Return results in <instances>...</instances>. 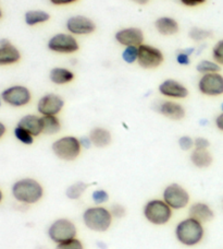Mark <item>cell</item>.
<instances>
[{"label": "cell", "instance_id": "cell-9", "mask_svg": "<svg viewBox=\"0 0 223 249\" xmlns=\"http://www.w3.org/2000/svg\"><path fill=\"white\" fill-rule=\"evenodd\" d=\"M0 95H1L4 104L15 108L25 107L33 99L32 92L23 84H13V86L3 89Z\"/></svg>", "mask_w": 223, "mask_h": 249}, {"label": "cell", "instance_id": "cell-18", "mask_svg": "<svg viewBox=\"0 0 223 249\" xmlns=\"http://www.w3.org/2000/svg\"><path fill=\"white\" fill-rule=\"evenodd\" d=\"M215 211L207 202L196 201L189 206V216L204 225L215 219Z\"/></svg>", "mask_w": 223, "mask_h": 249}, {"label": "cell", "instance_id": "cell-39", "mask_svg": "<svg viewBox=\"0 0 223 249\" xmlns=\"http://www.w3.org/2000/svg\"><path fill=\"white\" fill-rule=\"evenodd\" d=\"M48 1L55 7H66L79 2L80 0H48Z\"/></svg>", "mask_w": 223, "mask_h": 249}, {"label": "cell", "instance_id": "cell-5", "mask_svg": "<svg viewBox=\"0 0 223 249\" xmlns=\"http://www.w3.org/2000/svg\"><path fill=\"white\" fill-rule=\"evenodd\" d=\"M143 216L154 226L167 225L173 217V210L162 198H153L143 207Z\"/></svg>", "mask_w": 223, "mask_h": 249}, {"label": "cell", "instance_id": "cell-42", "mask_svg": "<svg viewBox=\"0 0 223 249\" xmlns=\"http://www.w3.org/2000/svg\"><path fill=\"white\" fill-rule=\"evenodd\" d=\"M6 133H7V126L2 122H0V140L6 136Z\"/></svg>", "mask_w": 223, "mask_h": 249}, {"label": "cell", "instance_id": "cell-13", "mask_svg": "<svg viewBox=\"0 0 223 249\" xmlns=\"http://www.w3.org/2000/svg\"><path fill=\"white\" fill-rule=\"evenodd\" d=\"M197 90L207 97H219L223 95V74L221 72L200 75L197 81Z\"/></svg>", "mask_w": 223, "mask_h": 249}, {"label": "cell", "instance_id": "cell-16", "mask_svg": "<svg viewBox=\"0 0 223 249\" xmlns=\"http://www.w3.org/2000/svg\"><path fill=\"white\" fill-rule=\"evenodd\" d=\"M114 41L123 47L141 46L145 43V33L137 26H126L114 33Z\"/></svg>", "mask_w": 223, "mask_h": 249}, {"label": "cell", "instance_id": "cell-31", "mask_svg": "<svg viewBox=\"0 0 223 249\" xmlns=\"http://www.w3.org/2000/svg\"><path fill=\"white\" fill-rule=\"evenodd\" d=\"M91 199L95 206H104V204L109 202L110 195L104 188H97L92 191Z\"/></svg>", "mask_w": 223, "mask_h": 249}, {"label": "cell", "instance_id": "cell-32", "mask_svg": "<svg viewBox=\"0 0 223 249\" xmlns=\"http://www.w3.org/2000/svg\"><path fill=\"white\" fill-rule=\"evenodd\" d=\"M194 48H186V50L180 51L176 53L175 60L176 64L181 67H189L191 65V55L193 54Z\"/></svg>", "mask_w": 223, "mask_h": 249}, {"label": "cell", "instance_id": "cell-48", "mask_svg": "<svg viewBox=\"0 0 223 249\" xmlns=\"http://www.w3.org/2000/svg\"><path fill=\"white\" fill-rule=\"evenodd\" d=\"M220 108H221V112H223V103L221 104V106H220Z\"/></svg>", "mask_w": 223, "mask_h": 249}, {"label": "cell", "instance_id": "cell-12", "mask_svg": "<svg viewBox=\"0 0 223 249\" xmlns=\"http://www.w3.org/2000/svg\"><path fill=\"white\" fill-rule=\"evenodd\" d=\"M64 106L65 101L60 94L48 92L38 99L36 110L41 116H59Z\"/></svg>", "mask_w": 223, "mask_h": 249}, {"label": "cell", "instance_id": "cell-29", "mask_svg": "<svg viewBox=\"0 0 223 249\" xmlns=\"http://www.w3.org/2000/svg\"><path fill=\"white\" fill-rule=\"evenodd\" d=\"M212 36L210 30L199 28V26H193L189 31V37L191 41L195 43H203Z\"/></svg>", "mask_w": 223, "mask_h": 249}, {"label": "cell", "instance_id": "cell-17", "mask_svg": "<svg viewBox=\"0 0 223 249\" xmlns=\"http://www.w3.org/2000/svg\"><path fill=\"white\" fill-rule=\"evenodd\" d=\"M22 54L19 48L8 38L0 39V67H8L19 64Z\"/></svg>", "mask_w": 223, "mask_h": 249}, {"label": "cell", "instance_id": "cell-4", "mask_svg": "<svg viewBox=\"0 0 223 249\" xmlns=\"http://www.w3.org/2000/svg\"><path fill=\"white\" fill-rule=\"evenodd\" d=\"M51 152L60 161L74 162L81 157L83 148L80 142V138L65 135L57 139L51 143Z\"/></svg>", "mask_w": 223, "mask_h": 249}, {"label": "cell", "instance_id": "cell-43", "mask_svg": "<svg viewBox=\"0 0 223 249\" xmlns=\"http://www.w3.org/2000/svg\"><path fill=\"white\" fill-rule=\"evenodd\" d=\"M130 1L138 4V6H145V4L149 3L151 0H130Z\"/></svg>", "mask_w": 223, "mask_h": 249}, {"label": "cell", "instance_id": "cell-14", "mask_svg": "<svg viewBox=\"0 0 223 249\" xmlns=\"http://www.w3.org/2000/svg\"><path fill=\"white\" fill-rule=\"evenodd\" d=\"M158 92L164 99L175 101L185 100L190 95L189 88L183 82L173 78L162 80L158 86Z\"/></svg>", "mask_w": 223, "mask_h": 249}, {"label": "cell", "instance_id": "cell-34", "mask_svg": "<svg viewBox=\"0 0 223 249\" xmlns=\"http://www.w3.org/2000/svg\"><path fill=\"white\" fill-rule=\"evenodd\" d=\"M55 249H84V244L81 239L75 237L72 239H69V241L57 244Z\"/></svg>", "mask_w": 223, "mask_h": 249}, {"label": "cell", "instance_id": "cell-3", "mask_svg": "<svg viewBox=\"0 0 223 249\" xmlns=\"http://www.w3.org/2000/svg\"><path fill=\"white\" fill-rule=\"evenodd\" d=\"M113 216L109 208L94 206L86 208L82 213V222L85 228L95 233H106L113 223Z\"/></svg>", "mask_w": 223, "mask_h": 249}, {"label": "cell", "instance_id": "cell-36", "mask_svg": "<svg viewBox=\"0 0 223 249\" xmlns=\"http://www.w3.org/2000/svg\"><path fill=\"white\" fill-rule=\"evenodd\" d=\"M109 210L111 212V214H112L113 219H117V220H121L123 217H126L127 213L126 206H123V204L119 202H114L111 204Z\"/></svg>", "mask_w": 223, "mask_h": 249}, {"label": "cell", "instance_id": "cell-30", "mask_svg": "<svg viewBox=\"0 0 223 249\" xmlns=\"http://www.w3.org/2000/svg\"><path fill=\"white\" fill-rule=\"evenodd\" d=\"M121 58L127 65L137 64L138 47L137 46L123 47V50L121 52Z\"/></svg>", "mask_w": 223, "mask_h": 249}, {"label": "cell", "instance_id": "cell-25", "mask_svg": "<svg viewBox=\"0 0 223 249\" xmlns=\"http://www.w3.org/2000/svg\"><path fill=\"white\" fill-rule=\"evenodd\" d=\"M88 189V185L83 180H78L69 185L64 191L65 197L71 201H78L81 199Z\"/></svg>", "mask_w": 223, "mask_h": 249}, {"label": "cell", "instance_id": "cell-35", "mask_svg": "<svg viewBox=\"0 0 223 249\" xmlns=\"http://www.w3.org/2000/svg\"><path fill=\"white\" fill-rule=\"evenodd\" d=\"M177 145L182 151H185V152H191V151L194 149V138L189 136V135L181 136L177 139Z\"/></svg>", "mask_w": 223, "mask_h": 249}, {"label": "cell", "instance_id": "cell-44", "mask_svg": "<svg viewBox=\"0 0 223 249\" xmlns=\"http://www.w3.org/2000/svg\"><path fill=\"white\" fill-rule=\"evenodd\" d=\"M3 193H2V190H1V188H0V203H1L2 201H3Z\"/></svg>", "mask_w": 223, "mask_h": 249}, {"label": "cell", "instance_id": "cell-37", "mask_svg": "<svg viewBox=\"0 0 223 249\" xmlns=\"http://www.w3.org/2000/svg\"><path fill=\"white\" fill-rule=\"evenodd\" d=\"M210 148V141L205 137L194 138V149L198 150H209Z\"/></svg>", "mask_w": 223, "mask_h": 249}, {"label": "cell", "instance_id": "cell-10", "mask_svg": "<svg viewBox=\"0 0 223 249\" xmlns=\"http://www.w3.org/2000/svg\"><path fill=\"white\" fill-rule=\"evenodd\" d=\"M166 60L163 52L159 47L144 43L138 46L137 65L145 70L158 69Z\"/></svg>", "mask_w": 223, "mask_h": 249}, {"label": "cell", "instance_id": "cell-21", "mask_svg": "<svg viewBox=\"0 0 223 249\" xmlns=\"http://www.w3.org/2000/svg\"><path fill=\"white\" fill-rule=\"evenodd\" d=\"M49 81L55 86L64 87L72 83L75 80V73L72 70L66 68V67L57 66L50 69L48 74Z\"/></svg>", "mask_w": 223, "mask_h": 249}, {"label": "cell", "instance_id": "cell-19", "mask_svg": "<svg viewBox=\"0 0 223 249\" xmlns=\"http://www.w3.org/2000/svg\"><path fill=\"white\" fill-rule=\"evenodd\" d=\"M155 30L161 36H175L180 32V23L175 18L169 16L159 17L155 20Z\"/></svg>", "mask_w": 223, "mask_h": 249}, {"label": "cell", "instance_id": "cell-8", "mask_svg": "<svg viewBox=\"0 0 223 249\" xmlns=\"http://www.w3.org/2000/svg\"><path fill=\"white\" fill-rule=\"evenodd\" d=\"M161 197L173 211L184 210L191 203L190 191L178 183H171L164 187Z\"/></svg>", "mask_w": 223, "mask_h": 249}, {"label": "cell", "instance_id": "cell-6", "mask_svg": "<svg viewBox=\"0 0 223 249\" xmlns=\"http://www.w3.org/2000/svg\"><path fill=\"white\" fill-rule=\"evenodd\" d=\"M47 236L57 245L78 237V226L69 217H58L48 225Z\"/></svg>", "mask_w": 223, "mask_h": 249}, {"label": "cell", "instance_id": "cell-33", "mask_svg": "<svg viewBox=\"0 0 223 249\" xmlns=\"http://www.w3.org/2000/svg\"><path fill=\"white\" fill-rule=\"evenodd\" d=\"M211 57L219 66H223V39H219L211 48Z\"/></svg>", "mask_w": 223, "mask_h": 249}, {"label": "cell", "instance_id": "cell-20", "mask_svg": "<svg viewBox=\"0 0 223 249\" xmlns=\"http://www.w3.org/2000/svg\"><path fill=\"white\" fill-rule=\"evenodd\" d=\"M89 139L92 140L94 148L105 149L112 143V133L108 128L96 126L91 129L88 133Z\"/></svg>", "mask_w": 223, "mask_h": 249}, {"label": "cell", "instance_id": "cell-11", "mask_svg": "<svg viewBox=\"0 0 223 249\" xmlns=\"http://www.w3.org/2000/svg\"><path fill=\"white\" fill-rule=\"evenodd\" d=\"M66 32L74 36H88L96 32L97 24L92 18L84 15H74L65 20Z\"/></svg>", "mask_w": 223, "mask_h": 249}, {"label": "cell", "instance_id": "cell-7", "mask_svg": "<svg viewBox=\"0 0 223 249\" xmlns=\"http://www.w3.org/2000/svg\"><path fill=\"white\" fill-rule=\"evenodd\" d=\"M47 48L57 55H74L81 46L77 36L68 32H59L48 38Z\"/></svg>", "mask_w": 223, "mask_h": 249}, {"label": "cell", "instance_id": "cell-45", "mask_svg": "<svg viewBox=\"0 0 223 249\" xmlns=\"http://www.w3.org/2000/svg\"><path fill=\"white\" fill-rule=\"evenodd\" d=\"M2 17H3V12H2V9L0 8V20L2 19Z\"/></svg>", "mask_w": 223, "mask_h": 249}, {"label": "cell", "instance_id": "cell-46", "mask_svg": "<svg viewBox=\"0 0 223 249\" xmlns=\"http://www.w3.org/2000/svg\"><path fill=\"white\" fill-rule=\"evenodd\" d=\"M2 103H3V102H2V99H1V95H0V107L2 106Z\"/></svg>", "mask_w": 223, "mask_h": 249}, {"label": "cell", "instance_id": "cell-47", "mask_svg": "<svg viewBox=\"0 0 223 249\" xmlns=\"http://www.w3.org/2000/svg\"><path fill=\"white\" fill-rule=\"evenodd\" d=\"M221 208H222V211H223V198L221 200Z\"/></svg>", "mask_w": 223, "mask_h": 249}, {"label": "cell", "instance_id": "cell-22", "mask_svg": "<svg viewBox=\"0 0 223 249\" xmlns=\"http://www.w3.org/2000/svg\"><path fill=\"white\" fill-rule=\"evenodd\" d=\"M16 124L26 129L35 138L43 135V119L39 114H26L19 119Z\"/></svg>", "mask_w": 223, "mask_h": 249}, {"label": "cell", "instance_id": "cell-27", "mask_svg": "<svg viewBox=\"0 0 223 249\" xmlns=\"http://www.w3.org/2000/svg\"><path fill=\"white\" fill-rule=\"evenodd\" d=\"M196 71H197L200 75L221 72V66L218 65L217 62L212 59H202L197 62V65H196Z\"/></svg>", "mask_w": 223, "mask_h": 249}, {"label": "cell", "instance_id": "cell-40", "mask_svg": "<svg viewBox=\"0 0 223 249\" xmlns=\"http://www.w3.org/2000/svg\"><path fill=\"white\" fill-rule=\"evenodd\" d=\"M80 142H81V145L83 150H89L91 148H93V143L92 140L89 139L88 136H83L80 138Z\"/></svg>", "mask_w": 223, "mask_h": 249}, {"label": "cell", "instance_id": "cell-1", "mask_svg": "<svg viewBox=\"0 0 223 249\" xmlns=\"http://www.w3.org/2000/svg\"><path fill=\"white\" fill-rule=\"evenodd\" d=\"M11 196L22 206H33L44 198L45 188L33 177H23L12 184Z\"/></svg>", "mask_w": 223, "mask_h": 249}, {"label": "cell", "instance_id": "cell-23", "mask_svg": "<svg viewBox=\"0 0 223 249\" xmlns=\"http://www.w3.org/2000/svg\"><path fill=\"white\" fill-rule=\"evenodd\" d=\"M190 162L198 170H206L212 165L213 155L209 150L193 149L190 154Z\"/></svg>", "mask_w": 223, "mask_h": 249}, {"label": "cell", "instance_id": "cell-26", "mask_svg": "<svg viewBox=\"0 0 223 249\" xmlns=\"http://www.w3.org/2000/svg\"><path fill=\"white\" fill-rule=\"evenodd\" d=\"M43 119V135L55 136L62 129V123L59 116H42Z\"/></svg>", "mask_w": 223, "mask_h": 249}, {"label": "cell", "instance_id": "cell-2", "mask_svg": "<svg viewBox=\"0 0 223 249\" xmlns=\"http://www.w3.org/2000/svg\"><path fill=\"white\" fill-rule=\"evenodd\" d=\"M175 236L176 241L183 246H197L205 237V226L200 222L187 216L176 223Z\"/></svg>", "mask_w": 223, "mask_h": 249}, {"label": "cell", "instance_id": "cell-41", "mask_svg": "<svg viewBox=\"0 0 223 249\" xmlns=\"http://www.w3.org/2000/svg\"><path fill=\"white\" fill-rule=\"evenodd\" d=\"M215 126L218 129L223 132V112H221L219 115H217L215 118Z\"/></svg>", "mask_w": 223, "mask_h": 249}, {"label": "cell", "instance_id": "cell-15", "mask_svg": "<svg viewBox=\"0 0 223 249\" xmlns=\"http://www.w3.org/2000/svg\"><path fill=\"white\" fill-rule=\"evenodd\" d=\"M155 110L159 115L173 122H180L186 116V109L178 101L160 100L155 104Z\"/></svg>", "mask_w": 223, "mask_h": 249}, {"label": "cell", "instance_id": "cell-28", "mask_svg": "<svg viewBox=\"0 0 223 249\" xmlns=\"http://www.w3.org/2000/svg\"><path fill=\"white\" fill-rule=\"evenodd\" d=\"M13 136H15L16 139L19 141L21 144L26 146L33 145L35 142V137L32 133L26 130L23 127L19 126V124H16V126L13 128Z\"/></svg>", "mask_w": 223, "mask_h": 249}, {"label": "cell", "instance_id": "cell-24", "mask_svg": "<svg viewBox=\"0 0 223 249\" xmlns=\"http://www.w3.org/2000/svg\"><path fill=\"white\" fill-rule=\"evenodd\" d=\"M50 13L45 10H41V9H33V10H29L24 13V22L30 28L46 24L50 21Z\"/></svg>", "mask_w": 223, "mask_h": 249}, {"label": "cell", "instance_id": "cell-38", "mask_svg": "<svg viewBox=\"0 0 223 249\" xmlns=\"http://www.w3.org/2000/svg\"><path fill=\"white\" fill-rule=\"evenodd\" d=\"M178 2L186 8H197L206 3L207 0H178Z\"/></svg>", "mask_w": 223, "mask_h": 249}]
</instances>
